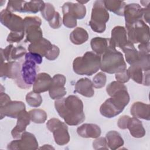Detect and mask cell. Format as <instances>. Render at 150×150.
I'll return each mask as SVG.
<instances>
[{
	"mask_svg": "<svg viewBox=\"0 0 150 150\" xmlns=\"http://www.w3.org/2000/svg\"><path fill=\"white\" fill-rule=\"evenodd\" d=\"M107 77L105 73L99 72L93 79V84L94 87L96 88H100L103 87L106 83Z\"/></svg>",
	"mask_w": 150,
	"mask_h": 150,
	"instance_id": "cell-37",
	"label": "cell"
},
{
	"mask_svg": "<svg viewBox=\"0 0 150 150\" xmlns=\"http://www.w3.org/2000/svg\"><path fill=\"white\" fill-rule=\"evenodd\" d=\"M121 50L124 53L126 61L129 64L132 65L138 62L139 59L138 51L136 49L133 43L128 41Z\"/></svg>",
	"mask_w": 150,
	"mask_h": 150,
	"instance_id": "cell-28",
	"label": "cell"
},
{
	"mask_svg": "<svg viewBox=\"0 0 150 150\" xmlns=\"http://www.w3.org/2000/svg\"><path fill=\"white\" fill-rule=\"evenodd\" d=\"M30 120L36 124L44 123L47 119L46 112L42 109H32L29 112Z\"/></svg>",
	"mask_w": 150,
	"mask_h": 150,
	"instance_id": "cell-32",
	"label": "cell"
},
{
	"mask_svg": "<svg viewBox=\"0 0 150 150\" xmlns=\"http://www.w3.org/2000/svg\"><path fill=\"white\" fill-rule=\"evenodd\" d=\"M138 49L139 51H143L145 52L149 53L150 52V47H149V42L144 44H139L138 45Z\"/></svg>",
	"mask_w": 150,
	"mask_h": 150,
	"instance_id": "cell-48",
	"label": "cell"
},
{
	"mask_svg": "<svg viewBox=\"0 0 150 150\" xmlns=\"http://www.w3.org/2000/svg\"><path fill=\"white\" fill-rule=\"evenodd\" d=\"M93 147L94 149H108L106 138L100 137L93 142Z\"/></svg>",
	"mask_w": 150,
	"mask_h": 150,
	"instance_id": "cell-40",
	"label": "cell"
},
{
	"mask_svg": "<svg viewBox=\"0 0 150 150\" xmlns=\"http://www.w3.org/2000/svg\"><path fill=\"white\" fill-rule=\"evenodd\" d=\"M124 109L121 108L111 97L106 100L101 104L100 108V112L101 114L108 118L117 116Z\"/></svg>",
	"mask_w": 150,
	"mask_h": 150,
	"instance_id": "cell-16",
	"label": "cell"
},
{
	"mask_svg": "<svg viewBox=\"0 0 150 150\" xmlns=\"http://www.w3.org/2000/svg\"><path fill=\"white\" fill-rule=\"evenodd\" d=\"M62 19L58 12H55V14L51 21L49 22V26L53 29H58L59 28L62 24Z\"/></svg>",
	"mask_w": 150,
	"mask_h": 150,
	"instance_id": "cell-41",
	"label": "cell"
},
{
	"mask_svg": "<svg viewBox=\"0 0 150 150\" xmlns=\"http://www.w3.org/2000/svg\"><path fill=\"white\" fill-rule=\"evenodd\" d=\"M75 91L86 97H91L94 94L93 82L88 78L79 79L75 84Z\"/></svg>",
	"mask_w": 150,
	"mask_h": 150,
	"instance_id": "cell-22",
	"label": "cell"
},
{
	"mask_svg": "<svg viewBox=\"0 0 150 150\" xmlns=\"http://www.w3.org/2000/svg\"><path fill=\"white\" fill-rule=\"evenodd\" d=\"M43 18L48 22L52 19L55 14V9L53 5L50 3H45V7L40 12Z\"/></svg>",
	"mask_w": 150,
	"mask_h": 150,
	"instance_id": "cell-35",
	"label": "cell"
},
{
	"mask_svg": "<svg viewBox=\"0 0 150 150\" xmlns=\"http://www.w3.org/2000/svg\"><path fill=\"white\" fill-rule=\"evenodd\" d=\"M110 40L115 47L122 49L128 42L125 28L121 26H115L111 30Z\"/></svg>",
	"mask_w": 150,
	"mask_h": 150,
	"instance_id": "cell-17",
	"label": "cell"
},
{
	"mask_svg": "<svg viewBox=\"0 0 150 150\" xmlns=\"http://www.w3.org/2000/svg\"><path fill=\"white\" fill-rule=\"evenodd\" d=\"M52 83V78L46 73H40L37 75L33 83V91L38 93L49 91Z\"/></svg>",
	"mask_w": 150,
	"mask_h": 150,
	"instance_id": "cell-18",
	"label": "cell"
},
{
	"mask_svg": "<svg viewBox=\"0 0 150 150\" xmlns=\"http://www.w3.org/2000/svg\"><path fill=\"white\" fill-rule=\"evenodd\" d=\"M115 77L117 81L123 84L128 82L130 79L127 69H125L120 72L115 73Z\"/></svg>",
	"mask_w": 150,
	"mask_h": 150,
	"instance_id": "cell-43",
	"label": "cell"
},
{
	"mask_svg": "<svg viewBox=\"0 0 150 150\" xmlns=\"http://www.w3.org/2000/svg\"><path fill=\"white\" fill-rule=\"evenodd\" d=\"M128 40L132 43L149 42V28L142 19L125 26Z\"/></svg>",
	"mask_w": 150,
	"mask_h": 150,
	"instance_id": "cell-5",
	"label": "cell"
},
{
	"mask_svg": "<svg viewBox=\"0 0 150 150\" xmlns=\"http://www.w3.org/2000/svg\"><path fill=\"white\" fill-rule=\"evenodd\" d=\"M23 23L25 29L26 27L32 25H38L40 26L42 21L38 16H26L23 19Z\"/></svg>",
	"mask_w": 150,
	"mask_h": 150,
	"instance_id": "cell-42",
	"label": "cell"
},
{
	"mask_svg": "<svg viewBox=\"0 0 150 150\" xmlns=\"http://www.w3.org/2000/svg\"><path fill=\"white\" fill-rule=\"evenodd\" d=\"M103 2L104 7L107 10L110 11L117 15H124V10L126 5V4L124 1L105 0L103 1Z\"/></svg>",
	"mask_w": 150,
	"mask_h": 150,
	"instance_id": "cell-30",
	"label": "cell"
},
{
	"mask_svg": "<svg viewBox=\"0 0 150 150\" xmlns=\"http://www.w3.org/2000/svg\"><path fill=\"white\" fill-rule=\"evenodd\" d=\"M38 142L35 136L29 132L25 131L19 139L8 144L7 149L9 150H35L38 148Z\"/></svg>",
	"mask_w": 150,
	"mask_h": 150,
	"instance_id": "cell-8",
	"label": "cell"
},
{
	"mask_svg": "<svg viewBox=\"0 0 150 150\" xmlns=\"http://www.w3.org/2000/svg\"><path fill=\"white\" fill-rule=\"evenodd\" d=\"M110 38L96 37L90 41L92 50L98 55H102L108 48L110 45Z\"/></svg>",
	"mask_w": 150,
	"mask_h": 150,
	"instance_id": "cell-25",
	"label": "cell"
},
{
	"mask_svg": "<svg viewBox=\"0 0 150 150\" xmlns=\"http://www.w3.org/2000/svg\"><path fill=\"white\" fill-rule=\"evenodd\" d=\"M25 60H31L35 62L36 64H39L42 62V56L38 53L33 52H28L25 54Z\"/></svg>",
	"mask_w": 150,
	"mask_h": 150,
	"instance_id": "cell-45",
	"label": "cell"
},
{
	"mask_svg": "<svg viewBox=\"0 0 150 150\" xmlns=\"http://www.w3.org/2000/svg\"><path fill=\"white\" fill-rule=\"evenodd\" d=\"M105 138L109 148L115 150L124 145V140L121 135L115 131H110L106 134Z\"/></svg>",
	"mask_w": 150,
	"mask_h": 150,
	"instance_id": "cell-27",
	"label": "cell"
},
{
	"mask_svg": "<svg viewBox=\"0 0 150 150\" xmlns=\"http://www.w3.org/2000/svg\"><path fill=\"white\" fill-rule=\"evenodd\" d=\"M10 100H11V98L8 94H6L5 93L1 92V94H0V105H2L3 104L6 103L7 102H8Z\"/></svg>",
	"mask_w": 150,
	"mask_h": 150,
	"instance_id": "cell-47",
	"label": "cell"
},
{
	"mask_svg": "<svg viewBox=\"0 0 150 150\" xmlns=\"http://www.w3.org/2000/svg\"><path fill=\"white\" fill-rule=\"evenodd\" d=\"M130 78L138 84L149 86V71H144L137 63L131 65L127 69Z\"/></svg>",
	"mask_w": 150,
	"mask_h": 150,
	"instance_id": "cell-14",
	"label": "cell"
},
{
	"mask_svg": "<svg viewBox=\"0 0 150 150\" xmlns=\"http://www.w3.org/2000/svg\"><path fill=\"white\" fill-rule=\"evenodd\" d=\"M26 49L21 46H17V47H13L11 49V53H10V61L11 60H16L18 59H19L22 57L23 55L26 54Z\"/></svg>",
	"mask_w": 150,
	"mask_h": 150,
	"instance_id": "cell-38",
	"label": "cell"
},
{
	"mask_svg": "<svg viewBox=\"0 0 150 150\" xmlns=\"http://www.w3.org/2000/svg\"><path fill=\"white\" fill-rule=\"evenodd\" d=\"M0 21L3 25L11 31L21 32L25 30L23 19L21 16L14 14L6 9L1 11Z\"/></svg>",
	"mask_w": 150,
	"mask_h": 150,
	"instance_id": "cell-9",
	"label": "cell"
},
{
	"mask_svg": "<svg viewBox=\"0 0 150 150\" xmlns=\"http://www.w3.org/2000/svg\"><path fill=\"white\" fill-rule=\"evenodd\" d=\"M39 149H54V148L52 146H51L50 145H44L43 146H41L40 148H39Z\"/></svg>",
	"mask_w": 150,
	"mask_h": 150,
	"instance_id": "cell-51",
	"label": "cell"
},
{
	"mask_svg": "<svg viewBox=\"0 0 150 150\" xmlns=\"http://www.w3.org/2000/svg\"><path fill=\"white\" fill-rule=\"evenodd\" d=\"M140 2H141V4H142V5L144 6H145V7H147V6H149V2H150V1H141Z\"/></svg>",
	"mask_w": 150,
	"mask_h": 150,
	"instance_id": "cell-50",
	"label": "cell"
},
{
	"mask_svg": "<svg viewBox=\"0 0 150 150\" xmlns=\"http://www.w3.org/2000/svg\"><path fill=\"white\" fill-rule=\"evenodd\" d=\"M109 20V13L102 0L96 1L92 8L89 25L91 29L97 33H103L106 28V23Z\"/></svg>",
	"mask_w": 150,
	"mask_h": 150,
	"instance_id": "cell-4",
	"label": "cell"
},
{
	"mask_svg": "<svg viewBox=\"0 0 150 150\" xmlns=\"http://www.w3.org/2000/svg\"><path fill=\"white\" fill-rule=\"evenodd\" d=\"M36 63L31 60H25L21 66V75L15 80L18 87L22 88H29L33 84L37 77Z\"/></svg>",
	"mask_w": 150,
	"mask_h": 150,
	"instance_id": "cell-6",
	"label": "cell"
},
{
	"mask_svg": "<svg viewBox=\"0 0 150 150\" xmlns=\"http://www.w3.org/2000/svg\"><path fill=\"white\" fill-rule=\"evenodd\" d=\"M130 117L128 115H122L118 120V127L122 129L127 128V124Z\"/></svg>",
	"mask_w": 150,
	"mask_h": 150,
	"instance_id": "cell-46",
	"label": "cell"
},
{
	"mask_svg": "<svg viewBox=\"0 0 150 150\" xmlns=\"http://www.w3.org/2000/svg\"><path fill=\"white\" fill-rule=\"evenodd\" d=\"M66 81V77L63 74H57L52 77V85L49 90V94L52 99H61L66 94L64 87Z\"/></svg>",
	"mask_w": 150,
	"mask_h": 150,
	"instance_id": "cell-10",
	"label": "cell"
},
{
	"mask_svg": "<svg viewBox=\"0 0 150 150\" xmlns=\"http://www.w3.org/2000/svg\"><path fill=\"white\" fill-rule=\"evenodd\" d=\"M26 110V106L24 103L21 101H9L6 103L0 105L1 119L5 116L17 118L19 113Z\"/></svg>",
	"mask_w": 150,
	"mask_h": 150,
	"instance_id": "cell-11",
	"label": "cell"
},
{
	"mask_svg": "<svg viewBox=\"0 0 150 150\" xmlns=\"http://www.w3.org/2000/svg\"><path fill=\"white\" fill-rule=\"evenodd\" d=\"M26 39L25 42H35L43 38V32L40 26L38 25H32L25 28Z\"/></svg>",
	"mask_w": 150,
	"mask_h": 150,
	"instance_id": "cell-26",
	"label": "cell"
},
{
	"mask_svg": "<svg viewBox=\"0 0 150 150\" xmlns=\"http://www.w3.org/2000/svg\"><path fill=\"white\" fill-rule=\"evenodd\" d=\"M60 54V49L59 48L54 45H53L52 49L47 53L45 56V57L49 60H54L57 58Z\"/></svg>",
	"mask_w": 150,
	"mask_h": 150,
	"instance_id": "cell-44",
	"label": "cell"
},
{
	"mask_svg": "<svg viewBox=\"0 0 150 150\" xmlns=\"http://www.w3.org/2000/svg\"><path fill=\"white\" fill-rule=\"evenodd\" d=\"M149 13H150L149 6L144 8V13H143V18L147 23L149 22Z\"/></svg>",
	"mask_w": 150,
	"mask_h": 150,
	"instance_id": "cell-49",
	"label": "cell"
},
{
	"mask_svg": "<svg viewBox=\"0 0 150 150\" xmlns=\"http://www.w3.org/2000/svg\"><path fill=\"white\" fill-rule=\"evenodd\" d=\"M30 118L26 110L22 111L17 117V122L11 131L12 136L15 139H19L23 132L26 131V127L30 124Z\"/></svg>",
	"mask_w": 150,
	"mask_h": 150,
	"instance_id": "cell-15",
	"label": "cell"
},
{
	"mask_svg": "<svg viewBox=\"0 0 150 150\" xmlns=\"http://www.w3.org/2000/svg\"><path fill=\"white\" fill-rule=\"evenodd\" d=\"M144 8L138 4H129L125 5L124 10L125 26L129 25L138 20L143 18Z\"/></svg>",
	"mask_w": 150,
	"mask_h": 150,
	"instance_id": "cell-12",
	"label": "cell"
},
{
	"mask_svg": "<svg viewBox=\"0 0 150 150\" xmlns=\"http://www.w3.org/2000/svg\"><path fill=\"white\" fill-rule=\"evenodd\" d=\"M25 34V30L21 32L11 31L8 35L6 40L9 43H17L19 42L23 39Z\"/></svg>",
	"mask_w": 150,
	"mask_h": 150,
	"instance_id": "cell-39",
	"label": "cell"
},
{
	"mask_svg": "<svg viewBox=\"0 0 150 150\" xmlns=\"http://www.w3.org/2000/svg\"><path fill=\"white\" fill-rule=\"evenodd\" d=\"M62 9H64L73 16L76 19H82L86 15V6L80 3H72L70 2H65Z\"/></svg>",
	"mask_w": 150,
	"mask_h": 150,
	"instance_id": "cell-23",
	"label": "cell"
},
{
	"mask_svg": "<svg viewBox=\"0 0 150 150\" xmlns=\"http://www.w3.org/2000/svg\"><path fill=\"white\" fill-rule=\"evenodd\" d=\"M77 132L83 138H97L101 133L100 127L94 124H84L77 128Z\"/></svg>",
	"mask_w": 150,
	"mask_h": 150,
	"instance_id": "cell-19",
	"label": "cell"
},
{
	"mask_svg": "<svg viewBox=\"0 0 150 150\" xmlns=\"http://www.w3.org/2000/svg\"><path fill=\"white\" fill-rule=\"evenodd\" d=\"M25 2V1H9L6 9L11 12H22Z\"/></svg>",
	"mask_w": 150,
	"mask_h": 150,
	"instance_id": "cell-36",
	"label": "cell"
},
{
	"mask_svg": "<svg viewBox=\"0 0 150 150\" xmlns=\"http://www.w3.org/2000/svg\"><path fill=\"white\" fill-rule=\"evenodd\" d=\"M52 46L53 45L49 40L43 38L35 42L30 43L28 46V50L30 52L38 53L42 57H45L46 54L52 49Z\"/></svg>",
	"mask_w": 150,
	"mask_h": 150,
	"instance_id": "cell-21",
	"label": "cell"
},
{
	"mask_svg": "<svg viewBox=\"0 0 150 150\" xmlns=\"http://www.w3.org/2000/svg\"><path fill=\"white\" fill-rule=\"evenodd\" d=\"M63 25L68 28H74L77 26V19L68 11L62 9Z\"/></svg>",
	"mask_w": 150,
	"mask_h": 150,
	"instance_id": "cell-34",
	"label": "cell"
},
{
	"mask_svg": "<svg viewBox=\"0 0 150 150\" xmlns=\"http://www.w3.org/2000/svg\"><path fill=\"white\" fill-rule=\"evenodd\" d=\"M45 3L43 1H25L22 12H29L36 13L42 11L45 7Z\"/></svg>",
	"mask_w": 150,
	"mask_h": 150,
	"instance_id": "cell-31",
	"label": "cell"
},
{
	"mask_svg": "<svg viewBox=\"0 0 150 150\" xmlns=\"http://www.w3.org/2000/svg\"><path fill=\"white\" fill-rule=\"evenodd\" d=\"M88 39V34L86 30L81 27L74 29L70 35V40L74 45H79L85 43Z\"/></svg>",
	"mask_w": 150,
	"mask_h": 150,
	"instance_id": "cell-29",
	"label": "cell"
},
{
	"mask_svg": "<svg viewBox=\"0 0 150 150\" xmlns=\"http://www.w3.org/2000/svg\"><path fill=\"white\" fill-rule=\"evenodd\" d=\"M47 128L53 133L55 142L59 145H64L70 141V135L67 125L60 120L53 118L47 121Z\"/></svg>",
	"mask_w": 150,
	"mask_h": 150,
	"instance_id": "cell-7",
	"label": "cell"
},
{
	"mask_svg": "<svg viewBox=\"0 0 150 150\" xmlns=\"http://www.w3.org/2000/svg\"><path fill=\"white\" fill-rule=\"evenodd\" d=\"M0 76L1 78H9L16 80L21 75V66L19 63L15 61L4 62L1 64Z\"/></svg>",
	"mask_w": 150,
	"mask_h": 150,
	"instance_id": "cell-13",
	"label": "cell"
},
{
	"mask_svg": "<svg viewBox=\"0 0 150 150\" xmlns=\"http://www.w3.org/2000/svg\"><path fill=\"white\" fill-rule=\"evenodd\" d=\"M127 128L133 137L139 138L145 135V130L142 122L136 117H130L127 124Z\"/></svg>",
	"mask_w": 150,
	"mask_h": 150,
	"instance_id": "cell-24",
	"label": "cell"
},
{
	"mask_svg": "<svg viewBox=\"0 0 150 150\" xmlns=\"http://www.w3.org/2000/svg\"><path fill=\"white\" fill-rule=\"evenodd\" d=\"M126 67L122 54L116 49L110 40L108 48L101 57L100 69L103 72L113 74L120 72L126 69Z\"/></svg>",
	"mask_w": 150,
	"mask_h": 150,
	"instance_id": "cell-2",
	"label": "cell"
},
{
	"mask_svg": "<svg viewBox=\"0 0 150 150\" xmlns=\"http://www.w3.org/2000/svg\"><path fill=\"white\" fill-rule=\"evenodd\" d=\"M58 114L69 125H77L85 120L83 103L76 96L70 95L54 101Z\"/></svg>",
	"mask_w": 150,
	"mask_h": 150,
	"instance_id": "cell-1",
	"label": "cell"
},
{
	"mask_svg": "<svg viewBox=\"0 0 150 150\" xmlns=\"http://www.w3.org/2000/svg\"><path fill=\"white\" fill-rule=\"evenodd\" d=\"M130 113L134 117L149 120L150 105L140 101L135 102L131 107Z\"/></svg>",
	"mask_w": 150,
	"mask_h": 150,
	"instance_id": "cell-20",
	"label": "cell"
},
{
	"mask_svg": "<svg viewBox=\"0 0 150 150\" xmlns=\"http://www.w3.org/2000/svg\"><path fill=\"white\" fill-rule=\"evenodd\" d=\"M27 103L32 107H38L42 103V98L39 93L32 91L26 96Z\"/></svg>",
	"mask_w": 150,
	"mask_h": 150,
	"instance_id": "cell-33",
	"label": "cell"
},
{
	"mask_svg": "<svg viewBox=\"0 0 150 150\" xmlns=\"http://www.w3.org/2000/svg\"><path fill=\"white\" fill-rule=\"evenodd\" d=\"M100 55L93 52H87L83 56L74 59L73 69L77 74L91 76L100 69Z\"/></svg>",
	"mask_w": 150,
	"mask_h": 150,
	"instance_id": "cell-3",
	"label": "cell"
}]
</instances>
